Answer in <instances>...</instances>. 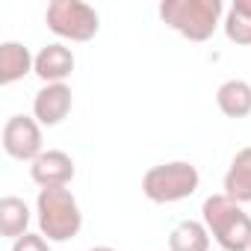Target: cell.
<instances>
[{
	"mask_svg": "<svg viewBox=\"0 0 251 251\" xmlns=\"http://www.w3.org/2000/svg\"><path fill=\"white\" fill-rule=\"evenodd\" d=\"M201 222L222 251H251V216L225 192L210 195L201 204Z\"/></svg>",
	"mask_w": 251,
	"mask_h": 251,
	"instance_id": "1",
	"label": "cell"
},
{
	"mask_svg": "<svg viewBox=\"0 0 251 251\" xmlns=\"http://www.w3.org/2000/svg\"><path fill=\"white\" fill-rule=\"evenodd\" d=\"M225 15L222 0H163L160 18L186 42H207L219 30Z\"/></svg>",
	"mask_w": 251,
	"mask_h": 251,
	"instance_id": "2",
	"label": "cell"
},
{
	"mask_svg": "<svg viewBox=\"0 0 251 251\" xmlns=\"http://www.w3.org/2000/svg\"><path fill=\"white\" fill-rule=\"evenodd\" d=\"M36 219H39V233L48 242H68L83 227V210L68 186L39 189Z\"/></svg>",
	"mask_w": 251,
	"mask_h": 251,
	"instance_id": "3",
	"label": "cell"
},
{
	"mask_svg": "<svg viewBox=\"0 0 251 251\" xmlns=\"http://www.w3.org/2000/svg\"><path fill=\"white\" fill-rule=\"evenodd\" d=\"M201 186V175L192 163L186 160H172V163H160L151 166L142 175V195L154 204H177L186 201L198 192Z\"/></svg>",
	"mask_w": 251,
	"mask_h": 251,
	"instance_id": "4",
	"label": "cell"
},
{
	"mask_svg": "<svg viewBox=\"0 0 251 251\" xmlns=\"http://www.w3.org/2000/svg\"><path fill=\"white\" fill-rule=\"evenodd\" d=\"M45 24L65 42H92L100 30V15L83 0H53L48 3Z\"/></svg>",
	"mask_w": 251,
	"mask_h": 251,
	"instance_id": "5",
	"label": "cell"
},
{
	"mask_svg": "<svg viewBox=\"0 0 251 251\" xmlns=\"http://www.w3.org/2000/svg\"><path fill=\"white\" fill-rule=\"evenodd\" d=\"M0 145L3 151L18 160V163H33L36 157L45 154L42 148V124L33 115H9L0 133Z\"/></svg>",
	"mask_w": 251,
	"mask_h": 251,
	"instance_id": "6",
	"label": "cell"
},
{
	"mask_svg": "<svg viewBox=\"0 0 251 251\" xmlns=\"http://www.w3.org/2000/svg\"><path fill=\"white\" fill-rule=\"evenodd\" d=\"M74 106V95L68 83H48L36 92L33 98V118L42 124V127H56L68 118Z\"/></svg>",
	"mask_w": 251,
	"mask_h": 251,
	"instance_id": "7",
	"label": "cell"
},
{
	"mask_svg": "<svg viewBox=\"0 0 251 251\" xmlns=\"http://www.w3.org/2000/svg\"><path fill=\"white\" fill-rule=\"evenodd\" d=\"M74 172H77V169H74L71 154L56 151V148L45 151L42 157H36V160L30 163V177H33V183H36L39 189L68 186V183L74 180Z\"/></svg>",
	"mask_w": 251,
	"mask_h": 251,
	"instance_id": "8",
	"label": "cell"
},
{
	"mask_svg": "<svg viewBox=\"0 0 251 251\" xmlns=\"http://www.w3.org/2000/svg\"><path fill=\"white\" fill-rule=\"evenodd\" d=\"M77 59L71 53V48H65L62 42H53V45H45L39 53H36V68L33 74L48 86V83H65L74 71Z\"/></svg>",
	"mask_w": 251,
	"mask_h": 251,
	"instance_id": "9",
	"label": "cell"
},
{
	"mask_svg": "<svg viewBox=\"0 0 251 251\" xmlns=\"http://www.w3.org/2000/svg\"><path fill=\"white\" fill-rule=\"evenodd\" d=\"M33 68H36V56L30 53L27 45L21 42L0 45V86H12L24 80L27 74H33Z\"/></svg>",
	"mask_w": 251,
	"mask_h": 251,
	"instance_id": "10",
	"label": "cell"
},
{
	"mask_svg": "<svg viewBox=\"0 0 251 251\" xmlns=\"http://www.w3.org/2000/svg\"><path fill=\"white\" fill-rule=\"evenodd\" d=\"M225 195L236 204H251V145L233 154L225 172Z\"/></svg>",
	"mask_w": 251,
	"mask_h": 251,
	"instance_id": "11",
	"label": "cell"
},
{
	"mask_svg": "<svg viewBox=\"0 0 251 251\" xmlns=\"http://www.w3.org/2000/svg\"><path fill=\"white\" fill-rule=\"evenodd\" d=\"M30 219H33V213H30L24 198H18V195H3L0 198V236L15 242L18 236L30 233L27 230Z\"/></svg>",
	"mask_w": 251,
	"mask_h": 251,
	"instance_id": "12",
	"label": "cell"
},
{
	"mask_svg": "<svg viewBox=\"0 0 251 251\" xmlns=\"http://www.w3.org/2000/svg\"><path fill=\"white\" fill-rule=\"evenodd\" d=\"M210 230L201 219H183L169 233V251H210Z\"/></svg>",
	"mask_w": 251,
	"mask_h": 251,
	"instance_id": "13",
	"label": "cell"
},
{
	"mask_svg": "<svg viewBox=\"0 0 251 251\" xmlns=\"http://www.w3.org/2000/svg\"><path fill=\"white\" fill-rule=\"evenodd\" d=\"M216 103L227 118H248L251 115V83L225 80L216 92Z\"/></svg>",
	"mask_w": 251,
	"mask_h": 251,
	"instance_id": "14",
	"label": "cell"
},
{
	"mask_svg": "<svg viewBox=\"0 0 251 251\" xmlns=\"http://www.w3.org/2000/svg\"><path fill=\"white\" fill-rule=\"evenodd\" d=\"M222 27H225L227 42H233V45H239V48H248V45H251V18L242 15V12H236L233 6H227Z\"/></svg>",
	"mask_w": 251,
	"mask_h": 251,
	"instance_id": "15",
	"label": "cell"
},
{
	"mask_svg": "<svg viewBox=\"0 0 251 251\" xmlns=\"http://www.w3.org/2000/svg\"><path fill=\"white\" fill-rule=\"evenodd\" d=\"M12 251H50V242L42 233H24L12 242Z\"/></svg>",
	"mask_w": 251,
	"mask_h": 251,
	"instance_id": "16",
	"label": "cell"
},
{
	"mask_svg": "<svg viewBox=\"0 0 251 251\" xmlns=\"http://www.w3.org/2000/svg\"><path fill=\"white\" fill-rule=\"evenodd\" d=\"M236 12H242V15H248L251 18V0H233V3H230Z\"/></svg>",
	"mask_w": 251,
	"mask_h": 251,
	"instance_id": "17",
	"label": "cell"
},
{
	"mask_svg": "<svg viewBox=\"0 0 251 251\" xmlns=\"http://www.w3.org/2000/svg\"><path fill=\"white\" fill-rule=\"evenodd\" d=\"M89 251H115L112 245H95V248H89Z\"/></svg>",
	"mask_w": 251,
	"mask_h": 251,
	"instance_id": "18",
	"label": "cell"
}]
</instances>
